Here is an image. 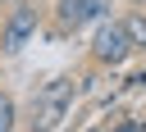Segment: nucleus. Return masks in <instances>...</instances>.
<instances>
[{
  "instance_id": "f257e3e1",
  "label": "nucleus",
  "mask_w": 146,
  "mask_h": 132,
  "mask_svg": "<svg viewBox=\"0 0 146 132\" xmlns=\"http://www.w3.org/2000/svg\"><path fill=\"white\" fill-rule=\"evenodd\" d=\"M73 96H78V82H73V73H59V77H50L46 86H36L32 91V105H27V127L32 132H55L64 118H68V109H73Z\"/></svg>"
},
{
  "instance_id": "f03ea898",
  "label": "nucleus",
  "mask_w": 146,
  "mask_h": 132,
  "mask_svg": "<svg viewBox=\"0 0 146 132\" xmlns=\"http://www.w3.org/2000/svg\"><path fill=\"white\" fill-rule=\"evenodd\" d=\"M41 18H46V9H41L36 0H18V5H9V18L0 23V55H18V50L36 36Z\"/></svg>"
},
{
  "instance_id": "7ed1b4c3",
  "label": "nucleus",
  "mask_w": 146,
  "mask_h": 132,
  "mask_svg": "<svg viewBox=\"0 0 146 132\" xmlns=\"http://www.w3.org/2000/svg\"><path fill=\"white\" fill-rule=\"evenodd\" d=\"M87 55H91V64H96V68H119V64H123L128 55H137V50H132V41H128V32H123V23H119V18H100Z\"/></svg>"
},
{
  "instance_id": "20e7f679",
  "label": "nucleus",
  "mask_w": 146,
  "mask_h": 132,
  "mask_svg": "<svg viewBox=\"0 0 146 132\" xmlns=\"http://www.w3.org/2000/svg\"><path fill=\"white\" fill-rule=\"evenodd\" d=\"M100 18H105V0H59V5H55V27H50V36H73L78 27L100 23Z\"/></svg>"
},
{
  "instance_id": "39448f33",
  "label": "nucleus",
  "mask_w": 146,
  "mask_h": 132,
  "mask_svg": "<svg viewBox=\"0 0 146 132\" xmlns=\"http://www.w3.org/2000/svg\"><path fill=\"white\" fill-rule=\"evenodd\" d=\"M119 23H123V32H128L132 50H146V9H141V5H137V9H123V14H119Z\"/></svg>"
},
{
  "instance_id": "423d86ee",
  "label": "nucleus",
  "mask_w": 146,
  "mask_h": 132,
  "mask_svg": "<svg viewBox=\"0 0 146 132\" xmlns=\"http://www.w3.org/2000/svg\"><path fill=\"white\" fill-rule=\"evenodd\" d=\"M14 123H18V105L9 91H0V132H14Z\"/></svg>"
},
{
  "instance_id": "0eeeda50",
  "label": "nucleus",
  "mask_w": 146,
  "mask_h": 132,
  "mask_svg": "<svg viewBox=\"0 0 146 132\" xmlns=\"http://www.w3.org/2000/svg\"><path fill=\"white\" fill-rule=\"evenodd\" d=\"M110 132H146V123H141V118H132V114H123L119 123H110Z\"/></svg>"
},
{
  "instance_id": "6e6552de",
  "label": "nucleus",
  "mask_w": 146,
  "mask_h": 132,
  "mask_svg": "<svg viewBox=\"0 0 146 132\" xmlns=\"http://www.w3.org/2000/svg\"><path fill=\"white\" fill-rule=\"evenodd\" d=\"M128 86H132V91H141V86H146V73H132V77H128Z\"/></svg>"
},
{
  "instance_id": "1a4fd4ad",
  "label": "nucleus",
  "mask_w": 146,
  "mask_h": 132,
  "mask_svg": "<svg viewBox=\"0 0 146 132\" xmlns=\"http://www.w3.org/2000/svg\"><path fill=\"white\" fill-rule=\"evenodd\" d=\"M87 132H110V123H91V127H87Z\"/></svg>"
},
{
  "instance_id": "9d476101",
  "label": "nucleus",
  "mask_w": 146,
  "mask_h": 132,
  "mask_svg": "<svg viewBox=\"0 0 146 132\" xmlns=\"http://www.w3.org/2000/svg\"><path fill=\"white\" fill-rule=\"evenodd\" d=\"M0 5H18V0H0Z\"/></svg>"
},
{
  "instance_id": "9b49d317",
  "label": "nucleus",
  "mask_w": 146,
  "mask_h": 132,
  "mask_svg": "<svg viewBox=\"0 0 146 132\" xmlns=\"http://www.w3.org/2000/svg\"><path fill=\"white\" fill-rule=\"evenodd\" d=\"M137 5H141V9H146V0H137Z\"/></svg>"
}]
</instances>
